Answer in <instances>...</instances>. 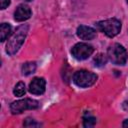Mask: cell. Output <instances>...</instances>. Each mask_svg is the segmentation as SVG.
<instances>
[{"instance_id":"6da1fadb","label":"cell","mask_w":128,"mask_h":128,"mask_svg":"<svg viewBox=\"0 0 128 128\" xmlns=\"http://www.w3.org/2000/svg\"><path fill=\"white\" fill-rule=\"evenodd\" d=\"M28 30L29 26L27 24H22L16 29V31L6 44V53L8 55H14L18 52V50L21 48L22 44L25 41V38L28 34Z\"/></svg>"},{"instance_id":"7a4b0ae2","label":"cell","mask_w":128,"mask_h":128,"mask_svg":"<svg viewBox=\"0 0 128 128\" xmlns=\"http://www.w3.org/2000/svg\"><path fill=\"white\" fill-rule=\"evenodd\" d=\"M108 59L115 65H124L127 61L128 53L126 49L119 43H114L107 50Z\"/></svg>"},{"instance_id":"3957f363","label":"cell","mask_w":128,"mask_h":128,"mask_svg":"<svg viewBox=\"0 0 128 128\" xmlns=\"http://www.w3.org/2000/svg\"><path fill=\"white\" fill-rule=\"evenodd\" d=\"M95 26L110 38L118 35L121 30V22L116 18L98 21L97 23H95Z\"/></svg>"},{"instance_id":"277c9868","label":"cell","mask_w":128,"mask_h":128,"mask_svg":"<svg viewBox=\"0 0 128 128\" xmlns=\"http://www.w3.org/2000/svg\"><path fill=\"white\" fill-rule=\"evenodd\" d=\"M97 75L91 71L87 70H79L76 71L73 75V82L81 88H87L92 86L96 80H97Z\"/></svg>"},{"instance_id":"5b68a950","label":"cell","mask_w":128,"mask_h":128,"mask_svg":"<svg viewBox=\"0 0 128 128\" xmlns=\"http://www.w3.org/2000/svg\"><path fill=\"white\" fill-rule=\"evenodd\" d=\"M39 105L40 104L37 100L25 98V99H21V100L14 101L13 103H11L10 111L12 112V114H20V113L24 112L25 110L37 109L39 107Z\"/></svg>"},{"instance_id":"8992f818","label":"cell","mask_w":128,"mask_h":128,"mask_svg":"<svg viewBox=\"0 0 128 128\" xmlns=\"http://www.w3.org/2000/svg\"><path fill=\"white\" fill-rule=\"evenodd\" d=\"M93 52H94V48L91 45L83 42L75 44L71 49L72 56L77 60H85L89 58Z\"/></svg>"},{"instance_id":"52a82bcc","label":"cell","mask_w":128,"mask_h":128,"mask_svg":"<svg viewBox=\"0 0 128 128\" xmlns=\"http://www.w3.org/2000/svg\"><path fill=\"white\" fill-rule=\"evenodd\" d=\"M46 81L42 77H35L29 84V92L34 95H41L45 92Z\"/></svg>"},{"instance_id":"ba28073f","label":"cell","mask_w":128,"mask_h":128,"mask_svg":"<svg viewBox=\"0 0 128 128\" xmlns=\"http://www.w3.org/2000/svg\"><path fill=\"white\" fill-rule=\"evenodd\" d=\"M31 14H32V12L28 5L20 4L14 12V19L18 22H22V21L29 19L31 17Z\"/></svg>"},{"instance_id":"9c48e42d","label":"cell","mask_w":128,"mask_h":128,"mask_svg":"<svg viewBox=\"0 0 128 128\" xmlns=\"http://www.w3.org/2000/svg\"><path fill=\"white\" fill-rule=\"evenodd\" d=\"M77 36L82 40H92L96 37V30L86 25H80L77 28Z\"/></svg>"},{"instance_id":"30bf717a","label":"cell","mask_w":128,"mask_h":128,"mask_svg":"<svg viewBox=\"0 0 128 128\" xmlns=\"http://www.w3.org/2000/svg\"><path fill=\"white\" fill-rule=\"evenodd\" d=\"M11 32H12L11 25L8 23H2L0 26V40L4 42L11 35Z\"/></svg>"},{"instance_id":"8fae6325","label":"cell","mask_w":128,"mask_h":128,"mask_svg":"<svg viewBox=\"0 0 128 128\" xmlns=\"http://www.w3.org/2000/svg\"><path fill=\"white\" fill-rule=\"evenodd\" d=\"M36 63L35 62H26L22 65V68H21V72H22V75H25V76H28V75H31L35 72L36 70Z\"/></svg>"},{"instance_id":"7c38bea8","label":"cell","mask_w":128,"mask_h":128,"mask_svg":"<svg viewBox=\"0 0 128 128\" xmlns=\"http://www.w3.org/2000/svg\"><path fill=\"white\" fill-rule=\"evenodd\" d=\"M93 63H94V66H96V67L105 66V64L107 63V56L104 55V54H102V53H99V54H97L94 57Z\"/></svg>"},{"instance_id":"4fadbf2b","label":"cell","mask_w":128,"mask_h":128,"mask_svg":"<svg viewBox=\"0 0 128 128\" xmlns=\"http://www.w3.org/2000/svg\"><path fill=\"white\" fill-rule=\"evenodd\" d=\"M96 124V118L89 113H86L83 116V125L84 127H93Z\"/></svg>"},{"instance_id":"5bb4252c","label":"cell","mask_w":128,"mask_h":128,"mask_svg":"<svg viewBox=\"0 0 128 128\" xmlns=\"http://www.w3.org/2000/svg\"><path fill=\"white\" fill-rule=\"evenodd\" d=\"M25 92H26L25 84H24L23 82H21V81L18 82V83L15 85L14 89H13V93H14V95L17 96V97H21V96H23V95L25 94Z\"/></svg>"},{"instance_id":"9a60e30c","label":"cell","mask_w":128,"mask_h":128,"mask_svg":"<svg viewBox=\"0 0 128 128\" xmlns=\"http://www.w3.org/2000/svg\"><path fill=\"white\" fill-rule=\"evenodd\" d=\"M23 125L25 127H36V126H40L39 123H37L34 119H31V118H26Z\"/></svg>"},{"instance_id":"2e32d148","label":"cell","mask_w":128,"mask_h":128,"mask_svg":"<svg viewBox=\"0 0 128 128\" xmlns=\"http://www.w3.org/2000/svg\"><path fill=\"white\" fill-rule=\"evenodd\" d=\"M1 3V9H5L10 5V0H0Z\"/></svg>"},{"instance_id":"e0dca14e","label":"cell","mask_w":128,"mask_h":128,"mask_svg":"<svg viewBox=\"0 0 128 128\" xmlns=\"http://www.w3.org/2000/svg\"><path fill=\"white\" fill-rule=\"evenodd\" d=\"M122 107L125 111H128V100H125L123 103H122Z\"/></svg>"},{"instance_id":"ac0fdd59","label":"cell","mask_w":128,"mask_h":128,"mask_svg":"<svg viewBox=\"0 0 128 128\" xmlns=\"http://www.w3.org/2000/svg\"><path fill=\"white\" fill-rule=\"evenodd\" d=\"M122 126H123V127H125V128H128V119L124 120V122H123Z\"/></svg>"},{"instance_id":"d6986e66","label":"cell","mask_w":128,"mask_h":128,"mask_svg":"<svg viewBox=\"0 0 128 128\" xmlns=\"http://www.w3.org/2000/svg\"><path fill=\"white\" fill-rule=\"evenodd\" d=\"M24 1H32V0H24Z\"/></svg>"},{"instance_id":"ffe728a7","label":"cell","mask_w":128,"mask_h":128,"mask_svg":"<svg viewBox=\"0 0 128 128\" xmlns=\"http://www.w3.org/2000/svg\"><path fill=\"white\" fill-rule=\"evenodd\" d=\"M127 3H128V0H127Z\"/></svg>"}]
</instances>
